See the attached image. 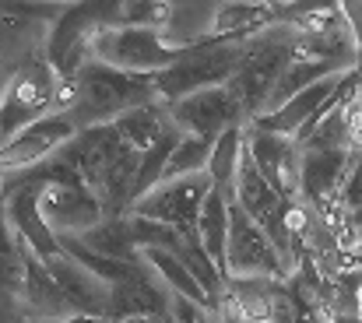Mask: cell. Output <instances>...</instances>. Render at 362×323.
<instances>
[{"instance_id": "15", "label": "cell", "mask_w": 362, "mask_h": 323, "mask_svg": "<svg viewBox=\"0 0 362 323\" xmlns=\"http://www.w3.org/2000/svg\"><path fill=\"white\" fill-rule=\"evenodd\" d=\"M246 155L257 165V172L285 201H292V204L299 201V155H303V148L292 137H278V134L246 127Z\"/></svg>"}, {"instance_id": "13", "label": "cell", "mask_w": 362, "mask_h": 323, "mask_svg": "<svg viewBox=\"0 0 362 323\" xmlns=\"http://www.w3.org/2000/svg\"><path fill=\"white\" fill-rule=\"evenodd\" d=\"M42 183V180H39ZM42 218L46 225L60 235H85L88 228H95L99 221H106L103 211V201L78 180V176H67V180H53V183H42Z\"/></svg>"}, {"instance_id": "40", "label": "cell", "mask_w": 362, "mask_h": 323, "mask_svg": "<svg viewBox=\"0 0 362 323\" xmlns=\"http://www.w3.org/2000/svg\"><path fill=\"white\" fill-rule=\"evenodd\" d=\"M243 323H253V320H243Z\"/></svg>"}, {"instance_id": "6", "label": "cell", "mask_w": 362, "mask_h": 323, "mask_svg": "<svg viewBox=\"0 0 362 323\" xmlns=\"http://www.w3.org/2000/svg\"><path fill=\"white\" fill-rule=\"evenodd\" d=\"M60 88L64 81L46 60H28L25 67H18L0 95V144H7L14 134L39 123L42 116L57 112Z\"/></svg>"}, {"instance_id": "38", "label": "cell", "mask_w": 362, "mask_h": 323, "mask_svg": "<svg viewBox=\"0 0 362 323\" xmlns=\"http://www.w3.org/2000/svg\"><path fill=\"white\" fill-rule=\"evenodd\" d=\"M14 323H28V320H21V317H14Z\"/></svg>"}, {"instance_id": "14", "label": "cell", "mask_w": 362, "mask_h": 323, "mask_svg": "<svg viewBox=\"0 0 362 323\" xmlns=\"http://www.w3.org/2000/svg\"><path fill=\"white\" fill-rule=\"evenodd\" d=\"M81 130L64 116V112H49L42 116L39 123L25 127L21 134H14L7 144H0V169L7 176H18V172H28L42 162H49L64 144H71Z\"/></svg>"}, {"instance_id": "10", "label": "cell", "mask_w": 362, "mask_h": 323, "mask_svg": "<svg viewBox=\"0 0 362 323\" xmlns=\"http://www.w3.org/2000/svg\"><path fill=\"white\" fill-rule=\"evenodd\" d=\"M211 176L208 172H197V176H180V180H165L158 183L151 194H144L130 215L148 218V221H158V225H169V228H197V218L204 211V201L211 194Z\"/></svg>"}, {"instance_id": "4", "label": "cell", "mask_w": 362, "mask_h": 323, "mask_svg": "<svg viewBox=\"0 0 362 323\" xmlns=\"http://www.w3.org/2000/svg\"><path fill=\"white\" fill-rule=\"evenodd\" d=\"M246 53V39H208L201 46H190L169 71H162L155 78L158 85V99L165 106L197 95L204 88H222L236 78Z\"/></svg>"}, {"instance_id": "9", "label": "cell", "mask_w": 362, "mask_h": 323, "mask_svg": "<svg viewBox=\"0 0 362 323\" xmlns=\"http://www.w3.org/2000/svg\"><path fill=\"white\" fill-rule=\"evenodd\" d=\"M356 151L359 148H303V155H299V204L334 218L341 225L334 204H338L341 183L356 162Z\"/></svg>"}, {"instance_id": "22", "label": "cell", "mask_w": 362, "mask_h": 323, "mask_svg": "<svg viewBox=\"0 0 362 323\" xmlns=\"http://www.w3.org/2000/svg\"><path fill=\"white\" fill-rule=\"evenodd\" d=\"M169 127H173V116H169V106H165V102L141 106V109H134V112H127V116L117 119L120 137L134 148V151H148Z\"/></svg>"}, {"instance_id": "31", "label": "cell", "mask_w": 362, "mask_h": 323, "mask_svg": "<svg viewBox=\"0 0 362 323\" xmlns=\"http://www.w3.org/2000/svg\"><path fill=\"white\" fill-rule=\"evenodd\" d=\"M218 320H222V323H243L240 317H236V313L229 310V306H222V310H218Z\"/></svg>"}, {"instance_id": "35", "label": "cell", "mask_w": 362, "mask_h": 323, "mask_svg": "<svg viewBox=\"0 0 362 323\" xmlns=\"http://www.w3.org/2000/svg\"><path fill=\"white\" fill-rule=\"evenodd\" d=\"M4 187H7V172L0 169V201H4Z\"/></svg>"}, {"instance_id": "8", "label": "cell", "mask_w": 362, "mask_h": 323, "mask_svg": "<svg viewBox=\"0 0 362 323\" xmlns=\"http://www.w3.org/2000/svg\"><path fill=\"white\" fill-rule=\"evenodd\" d=\"M39 197H42V183L32 180L28 172H18V176H7V187H4V201L0 204H4V215H7V225H11L14 239L46 264V260L64 257V249H60L57 232L42 218Z\"/></svg>"}, {"instance_id": "20", "label": "cell", "mask_w": 362, "mask_h": 323, "mask_svg": "<svg viewBox=\"0 0 362 323\" xmlns=\"http://www.w3.org/2000/svg\"><path fill=\"white\" fill-rule=\"evenodd\" d=\"M141 260L158 274V281H162L173 295H183V299H190V303H197V306H208V310H211V299H208L204 285L194 278V271H190L176 253L158 249V246H144V249H141Z\"/></svg>"}, {"instance_id": "26", "label": "cell", "mask_w": 362, "mask_h": 323, "mask_svg": "<svg viewBox=\"0 0 362 323\" xmlns=\"http://www.w3.org/2000/svg\"><path fill=\"white\" fill-rule=\"evenodd\" d=\"M334 211L341 218V225H345V218H352L356 211H362V148L356 151V162H352V169H349V176H345V183H341V194H338Z\"/></svg>"}, {"instance_id": "18", "label": "cell", "mask_w": 362, "mask_h": 323, "mask_svg": "<svg viewBox=\"0 0 362 323\" xmlns=\"http://www.w3.org/2000/svg\"><path fill=\"white\" fill-rule=\"evenodd\" d=\"M46 271L53 274L57 288L64 292L71 313H92L110 317V285H103L95 274H88L81 264H74L67 253L57 260H46Z\"/></svg>"}, {"instance_id": "24", "label": "cell", "mask_w": 362, "mask_h": 323, "mask_svg": "<svg viewBox=\"0 0 362 323\" xmlns=\"http://www.w3.org/2000/svg\"><path fill=\"white\" fill-rule=\"evenodd\" d=\"M243 151H246V127H233L226 130L215 148H211V162H208V176L218 190H233L236 172L243 165Z\"/></svg>"}, {"instance_id": "39", "label": "cell", "mask_w": 362, "mask_h": 323, "mask_svg": "<svg viewBox=\"0 0 362 323\" xmlns=\"http://www.w3.org/2000/svg\"><path fill=\"white\" fill-rule=\"evenodd\" d=\"M165 323H176V320H173V313H169V320H165Z\"/></svg>"}, {"instance_id": "25", "label": "cell", "mask_w": 362, "mask_h": 323, "mask_svg": "<svg viewBox=\"0 0 362 323\" xmlns=\"http://www.w3.org/2000/svg\"><path fill=\"white\" fill-rule=\"evenodd\" d=\"M211 148L215 141H204V137H187L176 144L169 165H165V180H180V176H197V172H208V162H211ZM162 180V183H165Z\"/></svg>"}, {"instance_id": "29", "label": "cell", "mask_w": 362, "mask_h": 323, "mask_svg": "<svg viewBox=\"0 0 362 323\" xmlns=\"http://www.w3.org/2000/svg\"><path fill=\"white\" fill-rule=\"evenodd\" d=\"M60 323H113V320L110 317H92V313H74V317H67Z\"/></svg>"}, {"instance_id": "36", "label": "cell", "mask_w": 362, "mask_h": 323, "mask_svg": "<svg viewBox=\"0 0 362 323\" xmlns=\"http://www.w3.org/2000/svg\"><path fill=\"white\" fill-rule=\"evenodd\" d=\"M356 317L362 320V285H359V310H356Z\"/></svg>"}, {"instance_id": "17", "label": "cell", "mask_w": 362, "mask_h": 323, "mask_svg": "<svg viewBox=\"0 0 362 323\" xmlns=\"http://www.w3.org/2000/svg\"><path fill=\"white\" fill-rule=\"evenodd\" d=\"M173 313V292L158 281L151 267H144L137 278L120 281L110 288V320H134V317H155L165 320Z\"/></svg>"}, {"instance_id": "7", "label": "cell", "mask_w": 362, "mask_h": 323, "mask_svg": "<svg viewBox=\"0 0 362 323\" xmlns=\"http://www.w3.org/2000/svg\"><path fill=\"white\" fill-rule=\"evenodd\" d=\"M187 49L173 46L162 28H103L92 39V60L117 67L123 74H144L158 78L169 71Z\"/></svg>"}, {"instance_id": "2", "label": "cell", "mask_w": 362, "mask_h": 323, "mask_svg": "<svg viewBox=\"0 0 362 323\" xmlns=\"http://www.w3.org/2000/svg\"><path fill=\"white\" fill-rule=\"evenodd\" d=\"M151 102H162L155 78L123 74L117 67L88 60L71 81H64L57 112H64L78 130H92V127L117 123L120 116Z\"/></svg>"}, {"instance_id": "28", "label": "cell", "mask_w": 362, "mask_h": 323, "mask_svg": "<svg viewBox=\"0 0 362 323\" xmlns=\"http://www.w3.org/2000/svg\"><path fill=\"white\" fill-rule=\"evenodd\" d=\"M18 253H21V242L14 239V232H11V225H7V215H4V204H0V260L18 257Z\"/></svg>"}, {"instance_id": "19", "label": "cell", "mask_w": 362, "mask_h": 323, "mask_svg": "<svg viewBox=\"0 0 362 323\" xmlns=\"http://www.w3.org/2000/svg\"><path fill=\"white\" fill-rule=\"evenodd\" d=\"M229 221H233V190H218L211 187L208 201H204V211L197 218V235H201V246L204 253L215 260V267L222 271L226 278V246H229Z\"/></svg>"}, {"instance_id": "12", "label": "cell", "mask_w": 362, "mask_h": 323, "mask_svg": "<svg viewBox=\"0 0 362 323\" xmlns=\"http://www.w3.org/2000/svg\"><path fill=\"white\" fill-rule=\"evenodd\" d=\"M173 123L187 134V137H204V141H218L226 130L233 127H246V109L233 95L229 85L222 88H204L197 95H187L180 102L169 106Z\"/></svg>"}, {"instance_id": "37", "label": "cell", "mask_w": 362, "mask_h": 323, "mask_svg": "<svg viewBox=\"0 0 362 323\" xmlns=\"http://www.w3.org/2000/svg\"><path fill=\"white\" fill-rule=\"evenodd\" d=\"M4 88H7V81H4V78H0V95H4Z\"/></svg>"}, {"instance_id": "1", "label": "cell", "mask_w": 362, "mask_h": 323, "mask_svg": "<svg viewBox=\"0 0 362 323\" xmlns=\"http://www.w3.org/2000/svg\"><path fill=\"white\" fill-rule=\"evenodd\" d=\"M57 158L103 201L106 218L130 215V208L137 204L134 187H137L141 151H134L123 141L117 123L81 130L71 144L57 151Z\"/></svg>"}, {"instance_id": "23", "label": "cell", "mask_w": 362, "mask_h": 323, "mask_svg": "<svg viewBox=\"0 0 362 323\" xmlns=\"http://www.w3.org/2000/svg\"><path fill=\"white\" fill-rule=\"evenodd\" d=\"M183 141V130L173 123L148 151H141V169H137V187H134V197L141 201L144 194H151L162 180H165V165H169V158H173V151H176V144Z\"/></svg>"}, {"instance_id": "16", "label": "cell", "mask_w": 362, "mask_h": 323, "mask_svg": "<svg viewBox=\"0 0 362 323\" xmlns=\"http://www.w3.org/2000/svg\"><path fill=\"white\" fill-rule=\"evenodd\" d=\"M345 81H349V74L324 78V81H317L313 88H306V92H299L296 99H288L285 106H278L274 112H264V116L250 119L246 127H253V130H267V134H278V137H292V141H296V134H299V130H303L320 109L327 106V102L345 88Z\"/></svg>"}, {"instance_id": "21", "label": "cell", "mask_w": 362, "mask_h": 323, "mask_svg": "<svg viewBox=\"0 0 362 323\" xmlns=\"http://www.w3.org/2000/svg\"><path fill=\"white\" fill-rule=\"evenodd\" d=\"M78 239H81L88 249L110 257V260H141V246H137L130 215L106 218V221H99L95 228H88V232L78 235Z\"/></svg>"}, {"instance_id": "32", "label": "cell", "mask_w": 362, "mask_h": 323, "mask_svg": "<svg viewBox=\"0 0 362 323\" xmlns=\"http://www.w3.org/2000/svg\"><path fill=\"white\" fill-rule=\"evenodd\" d=\"M169 320V317H165ZM165 320H155V317H134V320H117V323H165Z\"/></svg>"}, {"instance_id": "5", "label": "cell", "mask_w": 362, "mask_h": 323, "mask_svg": "<svg viewBox=\"0 0 362 323\" xmlns=\"http://www.w3.org/2000/svg\"><path fill=\"white\" fill-rule=\"evenodd\" d=\"M117 7L120 4H71V7H60V14L49 21L46 57H42L60 74V81H71L92 60V39L103 28H117Z\"/></svg>"}, {"instance_id": "34", "label": "cell", "mask_w": 362, "mask_h": 323, "mask_svg": "<svg viewBox=\"0 0 362 323\" xmlns=\"http://www.w3.org/2000/svg\"><path fill=\"white\" fill-rule=\"evenodd\" d=\"M331 320H334V323H362L359 317H331Z\"/></svg>"}, {"instance_id": "11", "label": "cell", "mask_w": 362, "mask_h": 323, "mask_svg": "<svg viewBox=\"0 0 362 323\" xmlns=\"http://www.w3.org/2000/svg\"><path fill=\"white\" fill-rule=\"evenodd\" d=\"M229 278H288L281 257L274 253L264 228L233 201L229 221V246H226V281Z\"/></svg>"}, {"instance_id": "30", "label": "cell", "mask_w": 362, "mask_h": 323, "mask_svg": "<svg viewBox=\"0 0 362 323\" xmlns=\"http://www.w3.org/2000/svg\"><path fill=\"white\" fill-rule=\"evenodd\" d=\"M349 264H352V267H359V271H362V239H356V242L349 246Z\"/></svg>"}, {"instance_id": "33", "label": "cell", "mask_w": 362, "mask_h": 323, "mask_svg": "<svg viewBox=\"0 0 362 323\" xmlns=\"http://www.w3.org/2000/svg\"><path fill=\"white\" fill-rule=\"evenodd\" d=\"M310 323H334V320H331L327 313H313V317H310Z\"/></svg>"}, {"instance_id": "27", "label": "cell", "mask_w": 362, "mask_h": 323, "mask_svg": "<svg viewBox=\"0 0 362 323\" xmlns=\"http://www.w3.org/2000/svg\"><path fill=\"white\" fill-rule=\"evenodd\" d=\"M341 11H345V21H349L352 39H356V71H352V78H356V88L362 92V0L341 4Z\"/></svg>"}, {"instance_id": "3", "label": "cell", "mask_w": 362, "mask_h": 323, "mask_svg": "<svg viewBox=\"0 0 362 323\" xmlns=\"http://www.w3.org/2000/svg\"><path fill=\"white\" fill-rule=\"evenodd\" d=\"M296 60H299V28L292 25H271L260 35L246 39L243 64L236 78L229 81L233 95L246 109V119H257L267 112L278 81Z\"/></svg>"}]
</instances>
